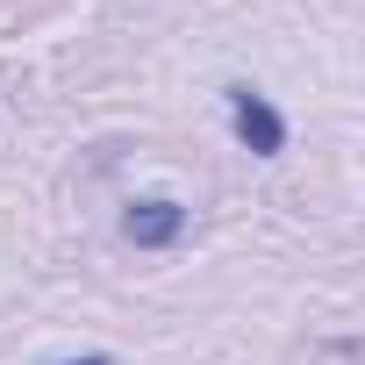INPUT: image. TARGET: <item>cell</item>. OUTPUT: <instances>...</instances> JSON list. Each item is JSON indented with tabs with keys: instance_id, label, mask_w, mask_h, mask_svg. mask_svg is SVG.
<instances>
[{
	"instance_id": "1",
	"label": "cell",
	"mask_w": 365,
	"mask_h": 365,
	"mask_svg": "<svg viewBox=\"0 0 365 365\" xmlns=\"http://www.w3.org/2000/svg\"><path fill=\"white\" fill-rule=\"evenodd\" d=\"M230 115H237V143H244L251 158H279V150H287V115H279L265 93L230 86Z\"/></svg>"
},
{
	"instance_id": "2",
	"label": "cell",
	"mask_w": 365,
	"mask_h": 365,
	"mask_svg": "<svg viewBox=\"0 0 365 365\" xmlns=\"http://www.w3.org/2000/svg\"><path fill=\"white\" fill-rule=\"evenodd\" d=\"M179 230H187V208H179V201H136L122 215V237L136 251H165V244H179Z\"/></svg>"
},
{
	"instance_id": "3",
	"label": "cell",
	"mask_w": 365,
	"mask_h": 365,
	"mask_svg": "<svg viewBox=\"0 0 365 365\" xmlns=\"http://www.w3.org/2000/svg\"><path fill=\"white\" fill-rule=\"evenodd\" d=\"M65 365H115V358H65Z\"/></svg>"
}]
</instances>
